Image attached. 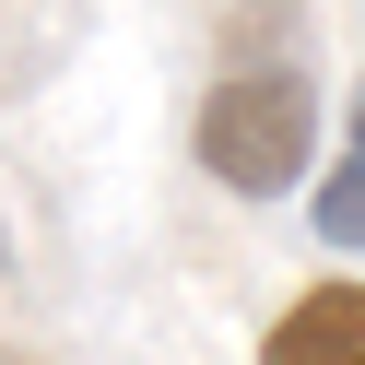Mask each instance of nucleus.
<instances>
[{
	"mask_svg": "<svg viewBox=\"0 0 365 365\" xmlns=\"http://www.w3.org/2000/svg\"><path fill=\"white\" fill-rule=\"evenodd\" d=\"M259 365H365V283H307L259 330Z\"/></svg>",
	"mask_w": 365,
	"mask_h": 365,
	"instance_id": "2",
	"label": "nucleus"
},
{
	"mask_svg": "<svg viewBox=\"0 0 365 365\" xmlns=\"http://www.w3.org/2000/svg\"><path fill=\"white\" fill-rule=\"evenodd\" d=\"M318 236H330V247H365V130H354V153L318 177Z\"/></svg>",
	"mask_w": 365,
	"mask_h": 365,
	"instance_id": "3",
	"label": "nucleus"
},
{
	"mask_svg": "<svg viewBox=\"0 0 365 365\" xmlns=\"http://www.w3.org/2000/svg\"><path fill=\"white\" fill-rule=\"evenodd\" d=\"M354 130H365V71H354Z\"/></svg>",
	"mask_w": 365,
	"mask_h": 365,
	"instance_id": "4",
	"label": "nucleus"
},
{
	"mask_svg": "<svg viewBox=\"0 0 365 365\" xmlns=\"http://www.w3.org/2000/svg\"><path fill=\"white\" fill-rule=\"evenodd\" d=\"M189 153H200L212 189L283 200L294 177H307V153H318V95H307V71H294V59H271V71H224L212 95H200V118H189Z\"/></svg>",
	"mask_w": 365,
	"mask_h": 365,
	"instance_id": "1",
	"label": "nucleus"
}]
</instances>
